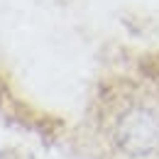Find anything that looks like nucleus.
I'll use <instances>...</instances> for the list:
<instances>
[{
  "mask_svg": "<svg viewBox=\"0 0 159 159\" xmlns=\"http://www.w3.org/2000/svg\"><path fill=\"white\" fill-rule=\"evenodd\" d=\"M115 142L130 157H147L159 147V118L147 108L127 110L115 125Z\"/></svg>",
  "mask_w": 159,
  "mask_h": 159,
  "instance_id": "nucleus-1",
  "label": "nucleus"
}]
</instances>
